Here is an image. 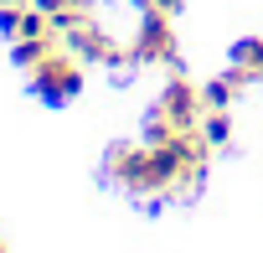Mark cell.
Wrapping results in <instances>:
<instances>
[{"label": "cell", "mask_w": 263, "mask_h": 253, "mask_svg": "<svg viewBox=\"0 0 263 253\" xmlns=\"http://www.w3.org/2000/svg\"><path fill=\"white\" fill-rule=\"evenodd\" d=\"M62 47H67L78 62H93V57H114V52H108V42H103V37L88 26V16H83L78 26H67V31H62ZM114 62H119V57H114Z\"/></svg>", "instance_id": "4"}, {"label": "cell", "mask_w": 263, "mask_h": 253, "mask_svg": "<svg viewBox=\"0 0 263 253\" xmlns=\"http://www.w3.org/2000/svg\"><path fill=\"white\" fill-rule=\"evenodd\" d=\"M31 88H36L47 103H67V98H78V88H83L78 57H72V52H52L42 67H31Z\"/></svg>", "instance_id": "1"}, {"label": "cell", "mask_w": 263, "mask_h": 253, "mask_svg": "<svg viewBox=\"0 0 263 253\" xmlns=\"http://www.w3.org/2000/svg\"><path fill=\"white\" fill-rule=\"evenodd\" d=\"M129 57L135 62H171L176 57V37H171V16L145 6V21H140V37L135 47H129Z\"/></svg>", "instance_id": "2"}, {"label": "cell", "mask_w": 263, "mask_h": 253, "mask_svg": "<svg viewBox=\"0 0 263 253\" xmlns=\"http://www.w3.org/2000/svg\"><path fill=\"white\" fill-rule=\"evenodd\" d=\"M232 67H237L242 78H263V42H258V37L237 42V47H232Z\"/></svg>", "instance_id": "5"}, {"label": "cell", "mask_w": 263, "mask_h": 253, "mask_svg": "<svg viewBox=\"0 0 263 253\" xmlns=\"http://www.w3.org/2000/svg\"><path fill=\"white\" fill-rule=\"evenodd\" d=\"M181 6L186 0H155V11H165V16H181Z\"/></svg>", "instance_id": "8"}, {"label": "cell", "mask_w": 263, "mask_h": 253, "mask_svg": "<svg viewBox=\"0 0 263 253\" xmlns=\"http://www.w3.org/2000/svg\"><path fill=\"white\" fill-rule=\"evenodd\" d=\"M0 6H21V0H0Z\"/></svg>", "instance_id": "9"}, {"label": "cell", "mask_w": 263, "mask_h": 253, "mask_svg": "<svg viewBox=\"0 0 263 253\" xmlns=\"http://www.w3.org/2000/svg\"><path fill=\"white\" fill-rule=\"evenodd\" d=\"M140 6H155V0H140Z\"/></svg>", "instance_id": "10"}, {"label": "cell", "mask_w": 263, "mask_h": 253, "mask_svg": "<svg viewBox=\"0 0 263 253\" xmlns=\"http://www.w3.org/2000/svg\"><path fill=\"white\" fill-rule=\"evenodd\" d=\"M196 130H201V140H206V145H227V140H232V124H227V109H206Z\"/></svg>", "instance_id": "6"}, {"label": "cell", "mask_w": 263, "mask_h": 253, "mask_svg": "<svg viewBox=\"0 0 263 253\" xmlns=\"http://www.w3.org/2000/svg\"><path fill=\"white\" fill-rule=\"evenodd\" d=\"M160 114L176 124V130H191V124H201L206 103H201V93H196L186 78H176V83L165 88V98H160Z\"/></svg>", "instance_id": "3"}, {"label": "cell", "mask_w": 263, "mask_h": 253, "mask_svg": "<svg viewBox=\"0 0 263 253\" xmlns=\"http://www.w3.org/2000/svg\"><path fill=\"white\" fill-rule=\"evenodd\" d=\"M36 11H47V16H57V11H88L83 0H31Z\"/></svg>", "instance_id": "7"}]
</instances>
